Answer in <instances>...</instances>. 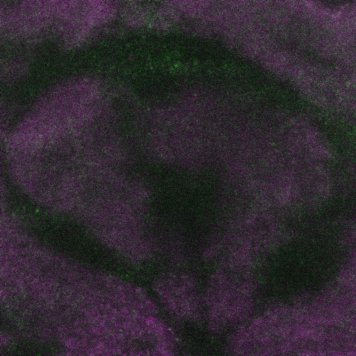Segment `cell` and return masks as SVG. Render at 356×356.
<instances>
[{
	"label": "cell",
	"instance_id": "1",
	"mask_svg": "<svg viewBox=\"0 0 356 356\" xmlns=\"http://www.w3.org/2000/svg\"><path fill=\"white\" fill-rule=\"evenodd\" d=\"M158 289L161 299L175 318L189 320L194 317L196 300L189 277L178 273L166 275Z\"/></svg>",
	"mask_w": 356,
	"mask_h": 356
}]
</instances>
